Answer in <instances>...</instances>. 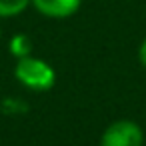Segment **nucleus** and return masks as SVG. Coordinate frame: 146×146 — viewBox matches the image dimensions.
I'll return each instance as SVG.
<instances>
[{"label": "nucleus", "instance_id": "f03ea898", "mask_svg": "<svg viewBox=\"0 0 146 146\" xmlns=\"http://www.w3.org/2000/svg\"><path fill=\"white\" fill-rule=\"evenodd\" d=\"M142 142H144L142 128L132 120L112 122L100 138V146H142Z\"/></svg>", "mask_w": 146, "mask_h": 146}, {"label": "nucleus", "instance_id": "423d86ee", "mask_svg": "<svg viewBox=\"0 0 146 146\" xmlns=\"http://www.w3.org/2000/svg\"><path fill=\"white\" fill-rule=\"evenodd\" d=\"M138 58H140L142 66L146 68V38L142 40V44H140V48H138Z\"/></svg>", "mask_w": 146, "mask_h": 146}, {"label": "nucleus", "instance_id": "39448f33", "mask_svg": "<svg viewBox=\"0 0 146 146\" xmlns=\"http://www.w3.org/2000/svg\"><path fill=\"white\" fill-rule=\"evenodd\" d=\"M8 48L16 58H24V56H30L32 42H30V38L26 34H14L10 38V42H8Z\"/></svg>", "mask_w": 146, "mask_h": 146}, {"label": "nucleus", "instance_id": "20e7f679", "mask_svg": "<svg viewBox=\"0 0 146 146\" xmlns=\"http://www.w3.org/2000/svg\"><path fill=\"white\" fill-rule=\"evenodd\" d=\"M32 0H0V18H10L22 14Z\"/></svg>", "mask_w": 146, "mask_h": 146}, {"label": "nucleus", "instance_id": "0eeeda50", "mask_svg": "<svg viewBox=\"0 0 146 146\" xmlns=\"http://www.w3.org/2000/svg\"><path fill=\"white\" fill-rule=\"evenodd\" d=\"M0 36H2V30H0Z\"/></svg>", "mask_w": 146, "mask_h": 146}, {"label": "nucleus", "instance_id": "7ed1b4c3", "mask_svg": "<svg viewBox=\"0 0 146 146\" xmlns=\"http://www.w3.org/2000/svg\"><path fill=\"white\" fill-rule=\"evenodd\" d=\"M82 0H32V6L48 18H70L78 12Z\"/></svg>", "mask_w": 146, "mask_h": 146}, {"label": "nucleus", "instance_id": "f257e3e1", "mask_svg": "<svg viewBox=\"0 0 146 146\" xmlns=\"http://www.w3.org/2000/svg\"><path fill=\"white\" fill-rule=\"evenodd\" d=\"M14 76L18 82H22L26 88L34 90V92H44L50 90L56 82V72L54 68L34 56H24L18 58L16 66H14Z\"/></svg>", "mask_w": 146, "mask_h": 146}]
</instances>
